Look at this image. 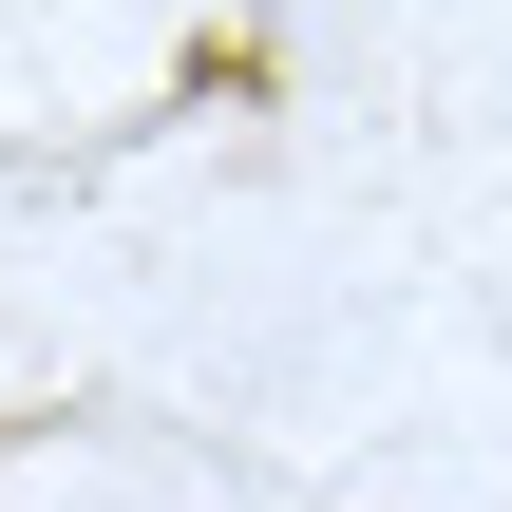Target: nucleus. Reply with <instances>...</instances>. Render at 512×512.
<instances>
[]
</instances>
